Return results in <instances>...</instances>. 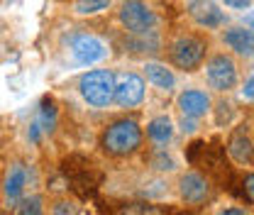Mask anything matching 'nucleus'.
<instances>
[{
    "label": "nucleus",
    "mask_w": 254,
    "mask_h": 215,
    "mask_svg": "<svg viewBox=\"0 0 254 215\" xmlns=\"http://www.w3.org/2000/svg\"><path fill=\"white\" fill-rule=\"evenodd\" d=\"M120 22L125 25L129 34H139V32L154 30L157 25V15L152 12V7L142 0H125L120 5Z\"/></svg>",
    "instance_id": "20e7f679"
},
{
    "label": "nucleus",
    "mask_w": 254,
    "mask_h": 215,
    "mask_svg": "<svg viewBox=\"0 0 254 215\" xmlns=\"http://www.w3.org/2000/svg\"><path fill=\"white\" fill-rule=\"evenodd\" d=\"M225 44L242 54V57H252V49H254V34L250 27H230L225 32Z\"/></svg>",
    "instance_id": "f8f14e48"
},
{
    "label": "nucleus",
    "mask_w": 254,
    "mask_h": 215,
    "mask_svg": "<svg viewBox=\"0 0 254 215\" xmlns=\"http://www.w3.org/2000/svg\"><path fill=\"white\" fill-rule=\"evenodd\" d=\"M189 15L205 30H215V27L225 25V12L213 0H193L189 5Z\"/></svg>",
    "instance_id": "1a4fd4ad"
},
{
    "label": "nucleus",
    "mask_w": 254,
    "mask_h": 215,
    "mask_svg": "<svg viewBox=\"0 0 254 215\" xmlns=\"http://www.w3.org/2000/svg\"><path fill=\"white\" fill-rule=\"evenodd\" d=\"M159 47H161V39L154 30L139 32V34H132L129 39H125V49L129 52H159Z\"/></svg>",
    "instance_id": "4468645a"
},
{
    "label": "nucleus",
    "mask_w": 254,
    "mask_h": 215,
    "mask_svg": "<svg viewBox=\"0 0 254 215\" xmlns=\"http://www.w3.org/2000/svg\"><path fill=\"white\" fill-rule=\"evenodd\" d=\"M57 120H59V113H57L54 100H52V98H44L42 105H39V118H37V123H39V127H42V132L52 135V132L57 130Z\"/></svg>",
    "instance_id": "dca6fc26"
},
{
    "label": "nucleus",
    "mask_w": 254,
    "mask_h": 215,
    "mask_svg": "<svg viewBox=\"0 0 254 215\" xmlns=\"http://www.w3.org/2000/svg\"><path fill=\"white\" fill-rule=\"evenodd\" d=\"M25 186H27V169H25V164H12L7 176H5V196L10 201H17L22 196Z\"/></svg>",
    "instance_id": "ddd939ff"
},
{
    "label": "nucleus",
    "mask_w": 254,
    "mask_h": 215,
    "mask_svg": "<svg viewBox=\"0 0 254 215\" xmlns=\"http://www.w3.org/2000/svg\"><path fill=\"white\" fill-rule=\"evenodd\" d=\"M71 54L78 64L91 66L108 57V47L103 44V39H98L93 34H76L71 39Z\"/></svg>",
    "instance_id": "423d86ee"
},
{
    "label": "nucleus",
    "mask_w": 254,
    "mask_h": 215,
    "mask_svg": "<svg viewBox=\"0 0 254 215\" xmlns=\"http://www.w3.org/2000/svg\"><path fill=\"white\" fill-rule=\"evenodd\" d=\"M147 71V78L157 86V88H164V91H171L176 86V76L171 73V69H166L164 64H157V62H149L144 66Z\"/></svg>",
    "instance_id": "2eb2a0df"
},
{
    "label": "nucleus",
    "mask_w": 254,
    "mask_h": 215,
    "mask_svg": "<svg viewBox=\"0 0 254 215\" xmlns=\"http://www.w3.org/2000/svg\"><path fill=\"white\" fill-rule=\"evenodd\" d=\"M52 215H78V206L71 203V201H59L52 208Z\"/></svg>",
    "instance_id": "4be33fe9"
},
{
    "label": "nucleus",
    "mask_w": 254,
    "mask_h": 215,
    "mask_svg": "<svg viewBox=\"0 0 254 215\" xmlns=\"http://www.w3.org/2000/svg\"><path fill=\"white\" fill-rule=\"evenodd\" d=\"M218 215H247V211L245 208H227V211H222Z\"/></svg>",
    "instance_id": "bb28decb"
},
{
    "label": "nucleus",
    "mask_w": 254,
    "mask_h": 215,
    "mask_svg": "<svg viewBox=\"0 0 254 215\" xmlns=\"http://www.w3.org/2000/svg\"><path fill=\"white\" fill-rule=\"evenodd\" d=\"M152 166H154L157 171H174V169H176L174 159H171L166 152H157V154H154V156H152Z\"/></svg>",
    "instance_id": "412c9836"
},
{
    "label": "nucleus",
    "mask_w": 254,
    "mask_h": 215,
    "mask_svg": "<svg viewBox=\"0 0 254 215\" xmlns=\"http://www.w3.org/2000/svg\"><path fill=\"white\" fill-rule=\"evenodd\" d=\"M179 193H181L186 206H200L210 196V184L198 171H189V174H184L179 179Z\"/></svg>",
    "instance_id": "6e6552de"
},
{
    "label": "nucleus",
    "mask_w": 254,
    "mask_h": 215,
    "mask_svg": "<svg viewBox=\"0 0 254 215\" xmlns=\"http://www.w3.org/2000/svg\"><path fill=\"white\" fill-rule=\"evenodd\" d=\"M142 144V127L134 120H115L113 125H108V130L100 137V147L110 156H127L134 154Z\"/></svg>",
    "instance_id": "f257e3e1"
},
{
    "label": "nucleus",
    "mask_w": 254,
    "mask_h": 215,
    "mask_svg": "<svg viewBox=\"0 0 254 215\" xmlns=\"http://www.w3.org/2000/svg\"><path fill=\"white\" fill-rule=\"evenodd\" d=\"M205 73H208L210 88H215V91H220V93H227L230 88L237 86V66L225 54L213 57L208 62V66H205Z\"/></svg>",
    "instance_id": "39448f33"
},
{
    "label": "nucleus",
    "mask_w": 254,
    "mask_h": 215,
    "mask_svg": "<svg viewBox=\"0 0 254 215\" xmlns=\"http://www.w3.org/2000/svg\"><path fill=\"white\" fill-rule=\"evenodd\" d=\"M39 137H42V127H39V123L34 120V123L30 125V142L32 144H39Z\"/></svg>",
    "instance_id": "b1692460"
},
{
    "label": "nucleus",
    "mask_w": 254,
    "mask_h": 215,
    "mask_svg": "<svg viewBox=\"0 0 254 215\" xmlns=\"http://www.w3.org/2000/svg\"><path fill=\"white\" fill-rule=\"evenodd\" d=\"M144 98V81L137 73H125L120 81H115V91H113V100L123 108H134L139 105Z\"/></svg>",
    "instance_id": "0eeeda50"
},
{
    "label": "nucleus",
    "mask_w": 254,
    "mask_h": 215,
    "mask_svg": "<svg viewBox=\"0 0 254 215\" xmlns=\"http://www.w3.org/2000/svg\"><path fill=\"white\" fill-rule=\"evenodd\" d=\"M179 110L186 115V118H203L208 110H210V98L208 93L198 91V88H189L179 95Z\"/></svg>",
    "instance_id": "9b49d317"
},
{
    "label": "nucleus",
    "mask_w": 254,
    "mask_h": 215,
    "mask_svg": "<svg viewBox=\"0 0 254 215\" xmlns=\"http://www.w3.org/2000/svg\"><path fill=\"white\" fill-rule=\"evenodd\" d=\"M17 215H44V211H42V201H39L37 196L25 198V201L20 203V208H17Z\"/></svg>",
    "instance_id": "aec40b11"
},
{
    "label": "nucleus",
    "mask_w": 254,
    "mask_h": 215,
    "mask_svg": "<svg viewBox=\"0 0 254 215\" xmlns=\"http://www.w3.org/2000/svg\"><path fill=\"white\" fill-rule=\"evenodd\" d=\"M245 193H247V203H254V174L245 176Z\"/></svg>",
    "instance_id": "5701e85b"
},
{
    "label": "nucleus",
    "mask_w": 254,
    "mask_h": 215,
    "mask_svg": "<svg viewBox=\"0 0 254 215\" xmlns=\"http://www.w3.org/2000/svg\"><path fill=\"white\" fill-rule=\"evenodd\" d=\"M227 152H230L235 164H242V166L247 164L250 166L254 161V142H252L250 130H245V127L235 130L232 137H230V142H227Z\"/></svg>",
    "instance_id": "9d476101"
},
{
    "label": "nucleus",
    "mask_w": 254,
    "mask_h": 215,
    "mask_svg": "<svg viewBox=\"0 0 254 215\" xmlns=\"http://www.w3.org/2000/svg\"><path fill=\"white\" fill-rule=\"evenodd\" d=\"M115 215H164V211L152 203H125L115 211Z\"/></svg>",
    "instance_id": "a211bd4d"
},
{
    "label": "nucleus",
    "mask_w": 254,
    "mask_h": 215,
    "mask_svg": "<svg viewBox=\"0 0 254 215\" xmlns=\"http://www.w3.org/2000/svg\"><path fill=\"white\" fill-rule=\"evenodd\" d=\"M205 39L195 37V34H184L171 44V62L184 71H195L203 59H205Z\"/></svg>",
    "instance_id": "7ed1b4c3"
},
{
    "label": "nucleus",
    "mask_w": 254,
    "mask_h": 215,
    "mask_svg": "<svg viewBox=\"0 0 254 215\" xmlns=\"http://www.w3.org/2000/svg\"><path fill=\"white\" fill-rule=\"evenodd\" d=\"M227 7H235V10H247L252 5V0H225Z\"/></svg>",
    "instance_id": "393cba45"
},
{
    "label": "nucleus",
    "mask_w": 254,
    "mask_h": 215,
    "mask_svg": "<svg viewBox=\"0 0 254 215\" xmlns=\"http://www.w3.org/2000/svg\"><path fill=\"white\" fill-rule=\"evenodd\" d=\"M195 127H198V125H195V118H186V115H184V120H181V130H184L186 135H190V132H195Z\"/></svg>",
    "instance_id": "a878e982"
},
{
    "label": "nucleus",
    "mask_w": 254,
    "mask_h": 215,
    "mask_svg": "<svg viewBox=\"0 0 254 215\" xmlns=\"http://www.w3.org/2000/svg\"><path fill=\"white\" fill-rule=\"evenodd\" d=\"M78 91L83 95V100L93 108H105L113 100L115 91V73L108 69H93L88 73H83L78 78Z\"/></svg>",
    "instance_id": "f03ea898"
},
{
    "label": "nucleus",
    "mask_w": 254,
    "mask_h": 215,
    "mask_svg": "<svg viewBox=\"0 0 254 215\" xmlns=\"http://www.w3.org/2000/svg\"><path fill=\"white\" fill-rule=\"evenodd\" d=\"M147 132H149V137H152L154 142L164 144V142L171 140V135H174V125H171V120H169L166 115H159V118H154L152 123L147 125Z\"/></svg>",
    "instance_id": "f3484780"
},
{
    "label": "nucleus",
    "mask_w": 254,
    "mask_h": 215,
    "mask_svg": "<svg viewBox=\"0 0 254 215\" xmlns=\"http://www.w3.org/2000/svg\"><path fill=\"white\" fill-rule=\"evenodd\" d=\"M252 86H254V78L250 76V78H247V83H245V95H247V98H252Z\"/></svg>",
    "instance_id": "cd10ccee"
},
{
    "label": "nucleus",
    "mask_w": 254,
    "mask_h": 215,
    "mask_svg": "<svg viewBox=\"0 0 254 215\" xmlns=\"http://www.w3.org/2000/svg\"><path fill=\"white\" fill-rule=\"evenodd\" d=\"M108 5H110V0H76L73 10L78 15H95V12H103Z\"/></svg>",
    "instance_id": "6ab92c4d"
}]
</instances>
